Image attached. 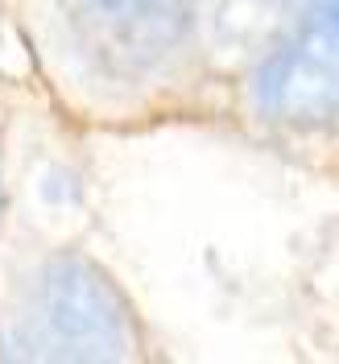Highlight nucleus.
Masks as SVG:
<instances>
[{
    "label": "nucleus",
    "instance_id": "obj_1",
    "mask_svg": "<svg viewBox=\"0 0 339 364\" xmlns=\"http://www.w3.org/2000/svg\"><path fill=\"white\" fill-rule=\"evenodd\" d=\"M136 343L129 302L91 261H50L13 315V352L50 360H120Z\"/></svg>",
    "mask_w": 339,
    "mask_h": 364
},
{
    "label": "nucleus",
    "instance_id": "obj_2",
    "mask_svg": "<svg viewBox=\"0 0 339 364\" xmlns=\"http://www.w3.org/2000/svg\"><path fill=\"white\" fill-rule=\"evenodd\" d=\"M257 108L286 124L339 120V4H318L257 70Z\"/></svg>",
    "mask_w": 339,
    "mask_h": 364
},
{
    "label": "nucleus",
    "instance_id": "obj_3",
    "mask_svg": "<svg viewBox=\"0 0 339 364\" xmlns=\"http://www.w3.org/2000/svg\"><path fill=\"white\" fill-rule=\"evenodd\" d=\"M75 13L91 33L129 58H158L178 42L186 4L182 0H75Z\"/></svg>",
    "mask_w": 339,
    "mask_h": 364
},
{
    "label": "nucleus",
    "instance_id": "obj_4",
    "mask_svg": "<svg viewBox=\"0 0 339 364\" xmlns=\"http://www.w3.org/2000/svg\"><path fill=\"white\" fill-rule=\"evenodd\" d=\"M315 4H339V0H315Z\"/></svg>",
    "mask_w": 339,
    "mask_h": 364
}]
</instances>
